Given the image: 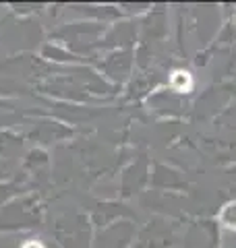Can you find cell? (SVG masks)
Returning <instances> with one entry per match:
<instances>
[{"instance_id": "cell-1", "label": "cell", "mask_w": 236, "mask_h": 248, "mask_svg": "<svg viewBox=\"0 0 236 248\" xmlns=\"http://www.w3.org/2000/svg\"><path fill=\"white\" fill-rule=\"evenodd\" d=\"M170 85L178 93H188L193 89V77L188 71H174L170 77Z\"/></svg>"}, {"instance_id": "cell-2", "label": "cell", "mask_w": 236, "mask_h": 248, "mask_svg": "<svg viewBox=\"0 0 236 248\" xmlns=\"http://www.w3.org/2000/svg\"><path fill=\"white\" fill-rule=\"evenodd\" d=\"M219 223L226 230L236 232V201H230V203H226L222 207V211H219Z\"/></svg>"}]
</instances>
